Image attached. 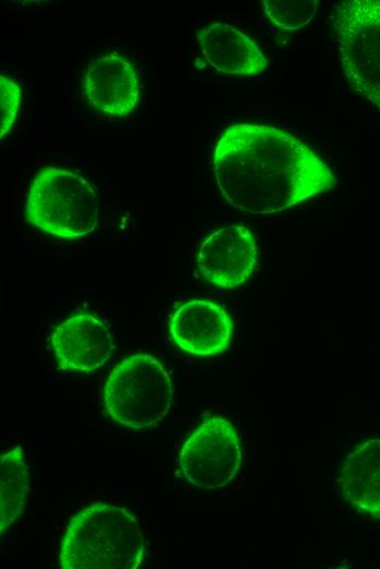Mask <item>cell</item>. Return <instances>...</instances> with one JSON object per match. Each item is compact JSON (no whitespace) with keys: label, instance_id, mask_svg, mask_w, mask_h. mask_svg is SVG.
<instances>
[{"label":"cell","instance_id":"obj_1","mask_svg":"<svg viewBox=\"0 0 380 569\" xmlns=\"http://www.w3.org/2000/svg\"><path fill=\"white\" fill-rule=\"evenodd\" d=\"M213 166L223 197L252 214L283 211L336 184L332 169L305 142L261 124L229 126L216 143Z\"/></svg>","mask_w":380,"mask_h":569},{"label":"cell","instance_id":"obj_2","mask_svg":"<svg viewBox=\"0 0 380 569\" xmlns=\"http://www.w3.org/2000/svg\"><path fill=\"white\" fill-rule=\"evenodd\" d=\"M144 545L139 523L127 509L95 503L69 522L59 560L63 569H136Z\"/></svg>","mask_w":380,"mask_h":569},{"label":"cell","instance_id":"obj_3","mask_svg":"<svg viewBox=\"0 0 380 569\" xmlns=\"http://www.w3.org/2000/svg\"><path fill=\"white\" fill-rule=\"evenodd\" d=\"M98 198L79 174L48 166L33 179L26 200V220L39 230L66 239L96 229Z\"/></svg>","mask_w":380,"mask_h":569},{"label":"cell","instance_id":"obj_4","mask_svg":"<svg viewBox=\"0 0 380 569\" xmlns=\"http://www.w3.org/2000/svg\"><path fill=\"white\" fill-rule=\"evenodd\" d=\"M168 372L155 357L135 353L124 358L109 374L104 405L109 417L131 429L161 422L173 403Z\"/></svg>","mask_w":380,"mask_h":569},{"label":"cell","instance_id":"obj_5","mask_svg":"<svg viewBox=\"0 0 380 569\" xmlns=\"http://www.w3.org/2000/svg\"><path fill=\"white\" fill-rule=\"evenodd\" d=\"M333 28L349 86L380 111V0L334 7Z\"/></svg>","mask_w":380,"mask_h":569},{"label":"cell","instance_id":"obj_6","mask_svg":"<svg viewBox=\"0 0 380 569\" xmlns=\"http://www.w3.org/2000/svg\"><path fill=\"white\" fill-rule=\"evenodd\" d=\"M241 463L239 438L222 417L203 421L185 441L179 456L187 481L201 490L219 489L234 479Z\"/></svg>","mask_w":380,"mask_h":569},{"label":"cell","instance_id":"obj_7","mask_svg":"<svg viewBox=\"0 0 380 569\" xmlns=\"http://www.w3.org/2000/svg\"><path fill=\"white\" fill-rule=\"evenodd\" d=\"M197 264L204 278L222 289L242 284L257 264L256 240L242 225L214 231L201 244Z\"/></svg>","mask_w":380,"mask_h":569},{"label":"cell","instance_id":"obj_8","mask_svg":"<svg viewBox=\"0 0 380 569\" xmlns=\"http://www.w3.org/2000/svg\"><path fill=\"white\" fill-rule=\"evenodd\" d=\"M49 340L62 370L90 373L103 367L114 351L108 327L87 313L72 315L57 325Z\"/></svg>","mask_w":380,"mask_h":569},{"label":"cell","instance_id":"obj_9","mask_svg":"<svg viewBox=\"0 0 380 569\" xmlns=\"http://www.w3.org/2000/svg\"><path fill=\"white\" fill-rule=\"evenodd\" d=\"M233 323L227 312L207 300H191L175 310L169 333L176 345L194 356L223 352L230 342Z\"/></svg>","mask_w":380,"mask_h":569},{"label":"cell","instance_id":"obj_10","mask_svg":"<svg viewBox=\"0 0 380 569\" xmlns=\"http://www.w3.org/2000/svg\"><path fill=\"white\" fill-rule=\"evenodd\" d=\"M88 104L96 111L114 116L129 114L140 98L138 73L131 62L116 54L95 59L84 76Z\"/></svg>","mask_w":380,"mask_h":569},{"label":"cell","instance_id":"obj_11","mask_svg":"<svg viewBox=\"0 0 380 569\" xmlns=\"http://www.w3.org/2000/svg\"><path fill=\"white\" fill-rule=\"evenodd\" d=\"M202 54L219 72L237 76L262 73L269 62L247 35L224 23H213L197 34Z\"/></svg>","mask_w":380,"mask_h":569},{"label":"cell","instance_id":"obj_12","mask_svg":"<svg viewBox=\"0 0 380 569\" xmlns=\"http://www.w3.org/2000/svg\"><path fill=\"white\" fill-rule=\"evenodd\" d=\"M339 481L347 503L380 521V438L366 440L346 456Z\"/></svg>","mask_w":380,"mask_h":569},{"label":"cell","instance_id":"obj_13","mask_svg":"<svg viewBox=\"0 0 380 569\" xmlns=\"http://www.w3.org/2000/svg\"><path fill=\"white\" fill-rule=\"evenodd\" d=\"M29 489L28 466L21 446L4 453L0 460V533L23 513Z\"/></svg>","mask_w":380,"mask_h":569},{"label":"cell","instance_id":"obj_14","mask_svg":"<svg viewBox=\"0 0 380 569\" xmlns=\"http://www.w3.org/2000/svg\"><path fill=\"white\" fill-rule=\"evenodd\" d=\"M263 4L273 24L285 31H296L316 15L318 0H264Z\"/></svg>","mask_w":380,"mask_h":569},{"label":"cell","instance_id":"obj_15","mask_svg":"<svg viewBox=\"0 0 380 569\" xmlns=\"http://www.w3.org/2000/svg\"><path fill=\"white\" fill-rule=\"evenodd\" d=\"M21 89L20 85L12 79L0 76V118L1 130L0 137L9 131L12 127L16 113L20 106Z\"/></svg>","mask_w":380,"mask_h":569}]
</instances>
